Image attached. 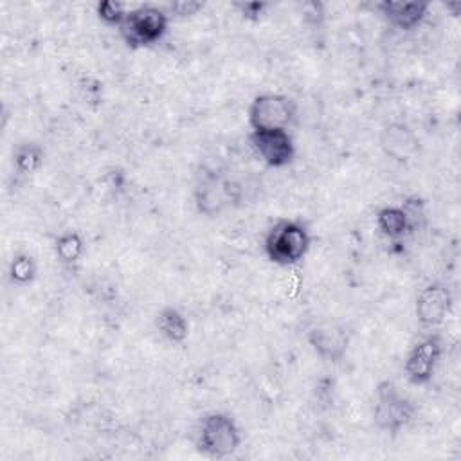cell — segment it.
I'll return each instance as SVG.
<instances>
[{
	"label": "cell",
	"mask_w": 461,
	"mask_h": 461,
	"mask_svg": "<svg viewBox=\"0 0 461 461\" xmlns=\"http://www.w3.org/2000/svg\"><path fill=\"white\" fill-rule=\"evenodd\" d=\"M45 162V149L40 142L23 140L13 149V171L18 176H31L41 169Z\"/></svg>",
	"instance_id": "cell-14"
},
{
	"label": "cell",
	"mask_w": 461,
	"mask_h": 461,
	"mask_svg": "<svg viewBox=\"0 0 461 461\" xmlns=\"http://www.w3.org/2000/svg\"><path fill=\"white\" fill-rule=\"evenodd\" d=\"M414 416L416 405L393 380H380L376 384L371 420L380 432L394 438L412 423Z\"/></svg>",
	"instance_id": "cell-4"
},
{
	"label": "cell",
	"mask_w": 461,
	"mask_h": 461,
	"mask_svg": "<svg viewBox=\"0 0 461 461\" xmlns=\"http://www.w3.org/2000/svg\"><path fill=\"white\" fill-rule=\"evenodd\" d=\"M443 340L438 333H429L420 339L407 353L403 360V375L412 385H427L441 362Z\"/></svg>",
	"instance_id": "cell-8"
},
{
	"label": "cell",
	"mask_w": 461,
	"mask_h": 461,
	"mask_svg": "<svg viewBox=\"0 0 461 461\" xmlns=\"http://www.w3.org/2000/svg\"><path fill=\"white\" fill-rule=\"evenodd\" d=\"M312 234L301 220L279 218L270 225L263 240L267 259L277 267H295L308 256Z\"/></svg>",
	"instance_id": "cell-1"
},
{
	"label": "cell",
	"mask_w": 461,
	"mask_h": 461,
	"mask_svg": "<svg viewBox=\"0 0 461 461\" xmlns=\"http://www.w3.org/2000/svg\"><path fill=\"white\" fill-rule=\"evenodd\" d=\"M306 342L322 362L339 364L348 355L351 335L346 326L326 321L308 328Z\"/></svg>",
	"instance_id": "cell-10"
},
{
	"label": "cell",
	"mask_w": 461,
	"mask_h": 461,
	"mask_svg": "<svg viewBox=\"0 0 461 461\" xmlns=\"http://www.w3.org/2000/svg\"><path fill=\"white\" fill-rule=\"evenodd\" d=\"M452 306V290L441 281H432L418 292L414 299V317L421 328L436 330L450 315Z\"/></svg>",
	"instance_id": "cell-9"
},
{
	"label": "cell",
	"mask_w": 461,
	"mask_h": 461,
	"mask_svg": "<svg viewBox=\"0 0 461 461\" xmlns=\"http://www.w3.org/2000/svg\"><path fill=\"white\" fill-rule=\"evenodd\" d=\"M202 9H203V2H198V0H178L166 5L167 14L175 18H189L200 13Z\"/></svg>",
	"instance_id": "cell-20"
},
{
	"label": "cell",
	"mask_w": 461,
	"mask_h": 461,
	"mask_svg": "<svg viewBox=\"0 0 461 461\" xmlns=\"http://www.w3.org/2000/svg\"><path fill=\"white\" fill-rule=\"evenodd\" d=\"M85 249H86V245H85L83 236L72 229L63 230L54 240V256L65 267H72V265L79 263L85 254Z\"/></svg>",
	"instance_id": "cell-16"
},
{
	"label": "cell",
	"mask_w": 461,
	"mask_h": 461,
	"mask_svg": "<svg viewBox=\"0 0 461 461\" xmlns=\"http://www.w3.org/2000/svg\"><path fill=\"white\" fill-rule=\"evenodd\" d=\"M430 4L423 0H382L376 4V11L380 16L394 29L411 32L418 29L427 14Z\"/></svg>",
	"instance_id": "cell-12"
},
{
	"label": "cell",
	"mask_w": 461,
	"mask_h": 461,
	"mask_svg": "<svg viewBox=\"0 0 461 461\" xmlns=\"http://www.w3.org/2000/svg\"><path fill=\"white\" fill-rule=\"evenodd\" d=\"M155 330L171 344H184L189 337L191 326L187 317L175 306H162L155 315Z\"/></svg>",
	"instance_id": "cell-13"
},
{
	"label": "cell",
	"mask_w": 461,
	"mask_h": 461,
	"mask_svg": "<svg viewBox=\"0 0 461 461\" xmlns=\"http://www.w3.org/2000/svg\"><path fill=\"white\" fill-rule=\"evenodd\" d=\"M38 276V261L29 252H16L7 265V277L16 286H27L34 283Z\"/></svg>",
	"instance_id": "cell-17"
},
{
	"label": "cell",
	"mask_w": 461,
	"mask_h": 461,
	"mask_svg": "<svg viewBox=\"0 0 461 461\" xmlns=\"http://www.w3.org/2000/svg\"><path fill=\"white\" fill-rule=\"evenodd\" d=\"M234 7L238 9V13L249 20V22H259L265 14V11L268 9L267 2L261 0H249V2H234Z\"/></svg>",
	"instance_id": "cell-21"
},
{
	"label": "cell",
	"mask_w": 461,
	"mask_h": 461,
	"mask_svg": "<svg viewBox=\"0 0 461 461\" xmlns=\"http://www.w3.org/2000/svg\"><path fill=\"white\" fill-rule=\"evenodd\" d=\"M243 436L234 416L223 411L203 414L194 430V445L200 454L211 459L234 456L241 447Z\"/></svg>",
	"instance_id": "cell-2"
},
{
	"label": "cell",
	"mask_w": 461,
	"mask_h": 461,
	"mask_svg": "<svg viewBox=\"0 0 461 461\" xmlns=\"http://www.w3.org/2000/svg\"><path fill=\"white\" fill-rule=\"evenodd\" d=\"M126 11L128 7L117 0H103L95 4L97 18L108 27H119L126 16Z\"/></svg>",
	"instance_id": "cell-19"
},
{
	"label": "cell",
	"mask_w": 461,
	"mask_h": 461,
	"mask_svg": "<svg viewBox=\"0 0 461 461\" xmlns=\"http://www.w3.org/2000/svg\"><path fill=\"white\" fill-rule=\"evenodd\" d=\"M297 117V103L288 94L261 92L247 108L250 130H288Z\"/></svg>",
	"instance_id": "cell-6"
},
{
	"label": "cell",
	"mask_w": 461,
	"mask_h": 461,
	"mask_svg": "<svg viewBox=\"0 0 461 461\" xmlns=\"http://www.w3.org/2000/svg\"><path fill=\"white\" fill-rule=\"evenodd\" d=\"M171 16L166 7L155 4H140L135 7H128L124 20L117 27L121 40L126 47L139 50L148 49L162 41L167 34Z\"/></svg>",
	"instance_id": "cell-3"
},
{
	"label": "cell",
	"mask_w": 461,
	"mask_h": 461,
	"mask_svg": "<svg viewBox=\"0 0 461 461\" xmlns=\"http://www.w3.org/2000/svg\"><path fill=\"white\" fill-rule=\"evenodd\" d=\"M402 209L409 220V230L416 232L427 223V205L425 200L418 194H411L402 202Z\"/></svg>",
	"instance_id": "cell-18"
},
{
	"label": "cell",
	"mask_w": 461,
	"mask_h": 461,
	"mask_svg": "<svg viewBox=\"0 0 461 461\" xmlns=\"http://www.w3.org/2000/svg\"><path fill=\"white\" fill-rule=\"evenodd\" d=\"M243 198L241 185L221 175V173H203L198 176L193 187V205L200 216L218 218L232 205L240 203Z\"/></svg>",
	"instance_id": "cell-5"
},
{
	"label": "cell",
	"mask_w": 461,
	"mask_h": 461,
	"mask_svg": "<svg viewBox=\"0 0 461 461\" xmlns=\"http://www.w3.org/2000/svg\"><path fill=\"white\" fill-rule=\"evenodd\" d=\"M378 148L393 162L409 164L420 155L421 140L405 121H393L380 130Z\"/></svg>",
	"instance_id": "cell-11"
},
{
	"label": "cell",
	"mask_w": 461,
	"mask_h": 461,
	"mask_svg": "<svg viewBox=\"0 0 461 461\" xmlns=\"http://www.w3.org/2000/svg\"><path fill=\"white\" fill-rule=\"evenodd\" d=\"M376 229L380 230L382 236L387 240H402L411 234L409 230V220L402 205H384L376 211L375 216Z\"/></svg>",
	"instance_id": "cell-15"
},
{
	"label": "cell",
	"mask_w": 461,
	"mask_h": 461,
	"mask_svg": "<svg viewBox=\"0 0 461 461\" xmlns=\"http://www.w3.org/2000/svg\"><path fill=\"white\" fill-rule=\"evenodd\" d=\"M249 146L268 167L281 169L295 160L297 148L288 130H250Z\"/></svg>",
	"instance_id": "cell-7"
}]
</instances>
